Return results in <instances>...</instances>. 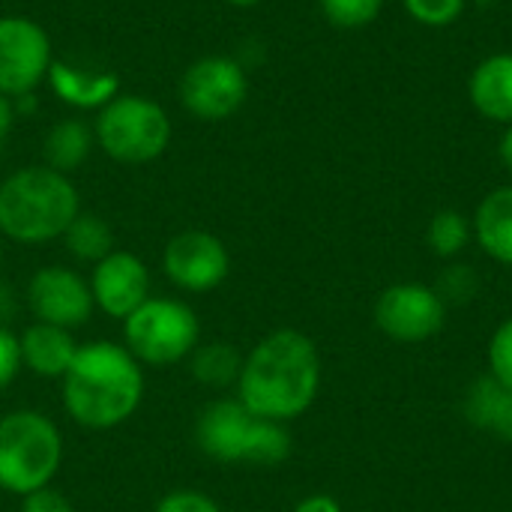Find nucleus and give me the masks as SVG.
Instances as JSON below:
<instances>
[{
	"mask_svg": "<svg viewBox=\"0 0 512 512\" xmlns=\"http://www.w3.org/2000/svg\"><path fill=\"white\" fill-rule=\"evenodd\" d=\"M240 402L264 420H294L318 396L321 357L309 336L300 330H276L261 339L243 360Z\"/></svg>",
	"mask_w": 512,
	"mask_h": 512,
	"instance_id": "obj_1",
	"label": "nucleus"
},
{
	"mask_svg": "<svg viewBox=\"0 0 512 512\" xmlns=\"http://www.w3.org/2000/svg\"><path fill=\"white\" fill-rule=\"evenodd\" d=\"M144 396L138 360L114 345L93 342L78 348L63 375V408L87 429H114L135 414Z\"/></svg>",
	"mask_w": 512,
	"mask_h": 512,
	"instance_id": "obj_2",
	"label": "nucleus"
},
{
	"mask_svg": "<svg viewBox=\"0 0 512 512\" xmlns=\"http://www.w3.org/2000/svg\"><path fill=\"white\" fill-rule=\"evenodd\" d=\"M81 213L69 174L48 165H27L0 183V234L15 243H48L66 234Z\"/></svg>",
	"mask_w": 512,
	"mask_h": 512,
	"instance_id": "obj_3",
	"label": "nucleus"
},
{
	"mask_svg": "<svg viewBox=\"0 0 512 512\" xmlns=\"http://www.w3.org/2000/svg\"><path fill=\"white\" fill-rule=\"evenodd\" d=\"M198 447L216 462L273 468L291 456V435L282 423L255 417L240 399L210 402L195 423Z\"/></svg>",
	"mask_w": 512,
	"mask_h": 512,
	"instance_id": "obj_4",
	"label": "nucleus"
},
{
	"mask_svg": "<svg viewBox=\"0 0 512 512\" xmlns=\"http://www.w3.org/2000/svg\"><path fill=\"white\" fill-rule=\"evenodd\" d=\"M60 459V432L39 411H12L0 420V489L21 498L45 489Z\"/></svg>",
	"mask_w": 512,
	"mask_h": 512,
	"instance_id": "obj_5",
	"label": "nucleus"
},
{
	"mask_svg": "<svg viewBox=\"0 0 512 512\" xmlns=\"http://www.w3.org/2000/svg\"><path fill=\"white\" fill-rule=\"evenodd\" d=\"M96 144L120 165H144L159 159L174 135L168 111L135 93L114 96L96 117Z\"/></svg>",
	"mask_w": 512,
	"mask_h": 512,
	"instance_id": "obj_6",
	"label": "nucleus"
},
{
	"mask_svg": "<svg viewBox=\"0 0 512 512\" xmlns=\"http://www.w3.org/2000/svg\"><path fill=\"white\" fill-rule=\"evenodd\" d=\"M126 345L138 363H180L198 345V318L180 300H147L126 318Z\"/></svg>",
	"mask_w": 512,
	"mask_h": 512,
	"instance_id": "obj_7",
	"label": "nucleus"
},
{
	"mask_svg": "<svg viewBox=\"0 0 512 512\" xmlns=\"http://www.w3.org/2000/svg\"><path fill=\"white\" fill-rule=\"evenodd\" d=\"M249 99V75L228 54H207L186 66L180 78V102L201 123L234 117Z\"/></svg>",
	"mask_w": 512,
	"mask_h": 512,
	"instance_id": "obj_8",
	"label": "nucleus"
},
{
	"mask_svg": "<svg viewBox=\"0 0 512 512\" xmlns=\"http://www.w3.org/2000/svg\"><path fill=\"white\" fill-rule=\"evenodd\" d=\"M54 63L48 30L27 15H0V96H30Z\"/></svg>",
	"mask_w": 512,
	"mask_h": 512,
	"instance_id": "obj_9",
	"label": "nucleus"
},
{
	"mask_svg": "<svg viewBox=\"0 0 512 512\" xmlns=\"http://www.w3.org/2000/svg\"><path fill=\"white\" fill-rule=\"evenodd\" d=\"M447 306L435 288L420 282L390 285L375 303V324L384 336L402 345H417L441 333Z\"/></svg>",
	"mask_w": 512,
	"mask_h": 512,
	"instance_id": "obj_10",
	"label": "nucleus"
},
{
	"mask_svg": "<svg viewBox=\"0 0 512 512\" xmlns=\"http://www.w3.org/2000/svg\"><path fill=\"white\" fill-rule=\"evenodd\" d=\"M231 267L225 243L210 231H180L168 240L162 255L165 276L183 291H213L225 282Z\"/></svg>",
	"mask_w": 512,
	"mask_h": 512,
	"instance_id": "obj_11",
	"label": "nucleus"
},
{
	"mask_svg": "<svg viewBox=\"0 0 512 512\" xmlns=\"http://www.w3.org/2000/svg\"><path fill=\"white\" fill-rule=\"evenodd\" d=\"M27 303L42 324H54L66 330L81 327L96 306L90 285L69 267L36 270L27 285Z\"/></svg>",
	"mask_w": 512,
	"mask_h": 512,
	"instance_id": "obj_12",
	"label": "nucleus"
},
{
	"mask_svg": "<svg viewBox=\"0 0 512 512\" xmlns=\"http://www.w3.org/2000/svg\"><path fill=\"white\" fill-rule=\"evenodd\" d=\"M90 291H93V303L111 315V318H129L138 306H144L150 297V276L147 267L138 255L114 249L111 255H105L90 279Z\"/></svg>",
	"mask_w": 512,
	"mask_h": 512,
	"instance_id": "obj_13",
	"label": "nucleus"
},
{
	"mask_svg": "<svg viewBox=\"0 0 512 512\" xmlns=\"http://www.w3.org/2000/svg\"><path fill=\"white\" fill-rule=\"evenodd\" d=\"M51 93L75 111H102L114 96H120V75L108 69H81L66 60H54L48 69Z\"/></svg>",
	"mask_w": 512,
	"mask_h": 512,
	"instance_id": "obj_14",
	"label": "nucleus"
},
{
	"mask_svg": "<svg viewBox=\"0 0 512 512\" xmlns=\"http://www.w3.org/2000/svg\"><path fill=\"white\" fill-rule=\"evenodd\" d=\"M18 345H21V363L39 378H63L78 354V345L66 327H54L42 321L30 324L18 339Z\"/></svg>",
	"mask_w": 512,
	"mask_h": 512,
	"instance_id": "obj_15",
	"label": "nucleus"
},
{
	"mask_svg": "<svg viewBox=\"0 0 512 512\" xmlns=\"http://www.w3.org/2000/svg\"><path fill=\"white\" fill-rule=\"evenodd\" d=\"M468 96L474 108L495 120V123H512V54H492L486 57L471 81H468Z\"/></svg>",
	"mask_w": 512,
	"mask_h": 512,
	"instance_id": "obj_16",
	"label": "nucleus"
},
{
	"mask_svg": "<svg viewBox=\"0 0 512 512\" xmlns=\"http://www.w3.org/2000/svg\"><path fill=\"white\" fill-rule=\"evenodd\" d=\"M465 420L512 444V387L498 378H477L465 393Z\"/></svg>",
	"mask_w": 512,
	"mask_h": 512,
	"instance_id": "obj_17",
	"label": "nucleus"
},
{
	"mask_svg": "<svg viewBox=\"0 0 512 512\" xmlns=\"http://www.w3.org/2000/svg\"><path fill=\"white\" fill-rule=\"evenodd\" d=\"M474 237L486 255L512 264V186L492 189L474 213Z\"/></svg>",
	"mask_w": 512,
	"mask_h": 512,
	"instance_id": "obj_18",
	"label": "nucleus"
},
{
	"mask_svg": "<svg viewBox=\"0 0 512 512\" xmlns=\"http://www.w3.org/2000/svg\"><path fill=\"white\" fill-rule=\"evenodd\" d=\"M93 144H96L93 126H87L78 117L57 120L42 135V165H48L60 174H72L75 168H81L87 162Z\"/></svg>",
	"mask_w": 512,
	"mask_h": 512,
	"instance_id": "obj_19",
	"label": "nucleus"
},
{
	"mask_svg": "<svg viewBox=\"0 0 512 512\" xmlns=\"http://www.w3.org/2000/svg\"><path fill=\"white\" fill-rule=\"evenodd\" d=\"M243 357L228 342H210L189 354V372L204 387H228L240 378Z\"/></svg>",
	"mask_w": 512,
	"mask_h": 512,
	"instance_id": "obj_20",
	"label": "nucleus"
},
{
	"mask_svg": "<svg viewBox=\"0 0 512 512\" xmlns=\"http://www.w3.org/2000/svg\"><path fill=\"white\" fill-rule=\"evenodd\" d=\"M63 243L69 255H75L78 261H93V264H99L105 255L114 252V234L108 222L90 213H78L72 219V225L63 234Z\"/></svg>",
	"mask_w": 512,
	"mask_h": 512,
	"instance_id": "obj_21",
	"label": "nucleus"
},
{
	"mask_svg": "<svg viewBox=\"0 0 512 512\" xmlns=\"http://www.w3.org/2000/svg\"><path fill=\"white\" fill-rule=\"evenodd\" d=\"M474 237V225L459 210H441L429 222V246L438 258H456Z\"/></svg>",
	"mask_w": 512,
	"mask_h": 512,
	"instance_id": "obj_22",
	"label": "nucleus"
},
{
	"mask_svg": "<svg viewBox=\"0 0 512 512\" xmlns=\"http://www.w3.org/2000/svg\"><path fill=\"white\" fill-rule=\"evenodd\" d=\"M384 0H321V12L333 27L357 30L378 18Z\"/></svg>",
	"mask_w": 512,
	"mask_h": 512,
	"instance_id": "obj_23",
	"label": "nucleus"
},
{
	"mask_svg": "<svg viewBox=\"0 0 512 512\" xmlns=\"http://www.w3.org/2000/svg\"><path fill=\"white\" fill-rule=\"evenodd\" d=\"M438 297L444 300V306L456 303H471L480 291V279H477V270L468 267V264H450L441 276H438V285H435Z\"/></svg>",
	"mask_w": 512,
	"mask_h": 512,
	"instance_id": "obj_24",
	"label": "nucleus"
},
{
	"mask_svg": "<svg viewBox=\"0 0 512 512\" xmlns=\"http://www.w3.org/2000/svg\"><path fill=\"white\" fill-rule=\"evenodd\" d=\"M402 3L408 15L426 27H447L465 9V0H402Z\"/></svg>",
	"mask_w": 512,
	"mask_h": 512,
	"instance_id": "obj_25",
	"label": "nucleus"
},
{
	"mask_svg": "<svg viewBox=\"0 0 512 512\" xmlns=\"http://www.w3.org/2000/svg\"><path fill=\"white\" fill-rule=\"evenodd\" d=\"M489 375L512 387V318L495 330L489 342Z\"/></svg>",
	"mask_w": 512,
	"mask_h": 512,
	"instance_id": "obj_26",
	"label": "nucleus"
},
{
	"mask_svg": "<svg viewBox=\"0 0 512 512\" xmlns=\"http://www.w3.org/2000/svg\"><path fill=\"white\" fill-rule=\"evenodd\" d=\"M156 512H222L219 510V504L213 501V498H207V495H201V492H171V495H165L162 501H159V507Z\"/></svg>",
	"mask_w": 512,
	"mask_h": 512,
	"instance_id": "obj_27",
	"label": "nucleus"
},
{
	"mask_svg": "<svg viewBox=\"0 0 512 512\" xmlns=\"http://www.w3.org/2000/svg\"><path fill=\"white\" fill-rule=\"evenodd\" d=\"M18 369H21V345L6 327H0V390L12 384Z\"/></svg>",
	"mask_w": 512,
	"mask_h": 512,
	"instance_id": "obj_28",
	"label": "nucleus"
},
{
	"mask_svg": "<svg viewBox=\"0 0 512 512\" xmlns=\"http://www.w3.org/2000/svg\"><path fill=\"white\" fill-rule=\"evenodd\" d=\"M21 512H75L72 504L66 501V495H60L57 489H36L30 495H24Z\"/></svg>",
	"mask_w": 512,
	"mask_h": 512,
	"instance_id": "obj_29",
	"label": "nucleus"
},
{
	"mask_svg": "<svg viewBox=\"0 0 512 512\" xmlns=\"http://www.w3.org/2000/svg\"><path fill=\"white\" fill-rule=\"evenodd\" d=\"M294 512H342V507L330 495H309L294 507Z\"/></svg>",
	"mask_w": 512,
	"mask_h": 512,
	"instance_id": "obj_30",
	"label": "nucleus"
},
{
	"mask_svg": "<svg viewBox=\"0 0 512 512\" xmlns=\"http://www.w3.org/2000/svg\"><path fill=\"white\" fill-rule=\"evenodd\" d=\"M12 123H15V102L6 99V96H0V144L9 138Z\"/></svg>",
	"mask_w": 512,
	"mask_h": 512,
	"instance_id": "obj_31",
	"label": "nucleus"
},
{
	"mask_svg": "<svg viewBox=\"0 0 512 512\" xmlns=\"http://www.w3.org/2000/svg\"><path fill=\"white\" fill-rule=\"evenodd\" d=\"M498 153H501V162L507 165V171L512 174V123L507 126L504 138H501V147H498Z\"/></svg>",
	"mask_w": 512,
	"mask_h": 512,
	"instance_id": "obj_32",
	"label": "nucleus"
},
{
	"mask_svg": "<svg viewBox=\"0 0 512 512\" xmlns=\"http://www.w3.org/2000/svg\"><path fill=\"white\" fill-rule=\"evenodd\" d=\"M228 6H237V9H252V6H258V3H264V0H225Z\"/></svg>",
	"mask_w": 512,
	"mask_h": 512,
	"instance_id": "obj_33",
	"label": "nucleus"
},
{
	"mask_svg": "<svg viewBox=\"0 0 512 512\" xmlns=\"http://www.w3.org/2000/svg\"><path fill=\"white\" fill-rule=\"evenodd\" d=\"M0 261H3V249H0Z\"/></svg>",
	"mask_w": 512,
	"mask_h": 512,
	"instance_id": "obj_34",
	"label": "nucleus"
}]
</instances>
